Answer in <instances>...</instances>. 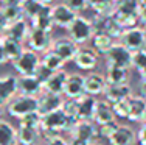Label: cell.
<instances>
[{
    "mask_svg": "<svg viewBox=\"0 0 146 145\" xmlns=\"http://www.w3.org/2000/svg\"><path fill=\"white\" fill-rule=\"evenodd\" d=\"M76 120L78 119L67 117L62 109H58V111L50 112V114L42 117V120H40V133L45 134V137L54 136V134H61L62 131L70 133V130L73 128Z\"/></svg>",
    "mask_w": 146,
    "mask_h": 145,
    "instance_id": "6da1fadb",
    "label": "cell"
},
{
    "mask_svg": "<svg viewBox=\"0 0 146 145\" xmlns=\"http://www.w3.org/2000/svg\"><path fill=\"white\" fill-rule=\"evenodd\" d=\"M68 31V37L73 41L75 44H78L79 47L84 45L92 41L93 34H95V27H93L90 17H86V16H81L78 14L76 19L72 22V25L67 28Z\"/></svg>",
    "mask_w": 146,
    "mask_h": 145,
    "instance_id": "7a4b0ae2",
    "label": "cell"
},
{
    "mask_svg": "<svg viewBox=\"0 0 146 145\" xmlns=\"http://www.w3.org/2000/svg\"><path fill=\"white\" fill-rule=\"evenodd\" d=\"M6 112L14 119H22L31 112H37V97L31 95H14L8 103H6Z\"/></svg>",
    "mask_w": 146,
    "mask_h": 145,
    "instance_id": "3957f363",
    "label": "cell"
},
{
    "mask_svg": "<svg viewBox=\"0 0 146 145\" xmlns=\"http://www.w3.org/2000/svg\"><path fill=\"white\" fill-rule=\"evenodd\" d=\"M112 17L123 28L135 27L138 23L137 2L135 0H117L115 8L112 11Z\"/></svg>",
    "mask_w": 146,
    "mask_h": 145,
    "instance_id": "277c9868",
    "label": "cell"
},
{
    "mask_svg": "<svg viewBox=\"0 0 146 145\" xmlns=\"http://www.w3.org/2000/svg\"><path fill=\"white\" fill-rule=\"evenodd\" d=\"M40 65V56L37 51L31 48H23L20 56L13 61V67L19 75H34L37 67Z\"/></svg>",
    "mask_w": 146,
    "mask_h": 145,
    "instance_id": "5b68a950",
    "label": "cell"
},
{
    "mask_svg": "<svg viewBox=\"0 0 146 145\" xmlns=\"http://www.w3.org/2000/svg\"><path fill=\"white\" fill-rule=\"evenodd\" d=\"M132 51L127 50L120 41H117L112 45L106 56V65L107 67H123V69H132Z\"/></svg>",
    "mask_w": 146,
    "mask_h": 145,
    "instance_id": "8992f818",
    "label": "cell"
},
{
    "mask_svg": "<svg viewBox=\"0 0 146 145\" xmlns=\"http://www.w3.org/2000/svg\"><path fill=\"white\" fill-rule=\"evenodd\" d=\"M120 41L127 50H131L132 53L146 48V33H145V27L135 25V27H129L124 28L123 33L120 36Z\"/></svg>",
    "mask_w": 146,
    "mask_h": 145,
    "instance_id": "52a82bcc",
    "label": "cell"
},
{
    "mask_svg": "<svg viewBox=\"0 0 146 145\" xmlns=\"http://www.w3.org/2000/svg\"><path fill=\"white\" fill-rule=\"evenodd\" d=\"M25 44L28 45V48L37 51V53H45V51L50 50L51 44H53L51 33L45 31V30H40V28H33V27H31Z\"/></svg>",
    "mask_w": 146,
    "mask_h": 145,
    "instance_id": "ba28073f",
    "label": "cell"
},
{
    "mask_svg": "<svg viewBox=\"0 0 146 145\" xmlns=\"http://www.w3.org/2000/svg\"><path fill=\"white\" fill-rule=\"evenodd\" d=\"M78 13H75L73 9H70L64 2L56 3L51 6V19H53V25L58 28H64L67 30L72 25V22L76 19Z\"/></svg>",
    "mask_w": 146,
    "mask_h": 145,
    "instance_id": "9c48e42d",
    "label": "cell"
},
{
    "mask_svg": "<svg viewBox=\"0 0 146 145\" xmlns=\"http://www.w3.org/2000/svg\"><path fill=\"white\" fill-rule=\"evenodd\" d=\"M44 92V84L36 75H19L17 77V94L39 97Z\"/></svg>",
    "mask_w": 146,
    "mask_h": 145,
    "instance_id": "30bf717a",
    "label": "cell"
},
{
    "mask_svg": "<svg viewBox=\"0 0 146 145\" xmlns=\"http://www.w3.org/2000/svg\"><path fill=\"white\" fill-rule=\"evenodd\" d=\"M98 59H100V55L92 47H79L73 63H75V65L78 69H81V70L93 72L98 67Z\"/></svg>",
    "mask_w": 146,
    "mask_h": 145,
    "instance_id": "8fae6325",
    "label": "cell"
},
{
    "mask_svg": "<svg viewBox=\"0 0 146 145\" xmlns=\"http://www.w3.org/2000/svg\"><path fill=\"white\" fill-rule=\"evenodd\" d=\"M62 102H64V95L51 94V92H42L37 97V114L40 117L47 116L50 112H54L58 109H61Z\"/></svg>",
    "mask_w": 146,
    "mask_h": 145,
    "instance_id": "7c38bea8",
    "label": "cell"
},
{
    "mask_svg": "<svg viewBox=\"0 0 146 145\" xmlns=\"http://www.w3.org/2000/svg\"><path fill=\"white\" fill-rule=\"evenodd\" d=\"M50 50H53L56 55H59L65 63H70V61L75 59L76 53L79 50V45L73 42L70 37H58V39H53Z\"/></svg>",
    "mask_w": 146,
    "mask_h": 145,
    "instance_id": "4fadbf2b",
    "label": "cell"
},
{
    "mask_svg": "<svg viewBox=\"0 0 146 145\" xmlns=\"http://www.w3.org/2000/svg\"><path fill=\"white\" fill-rule=\"evenodd\" d=\"M70 136L84 139L92 144L98 137V125L93 120H76L73 128L70 130Z\"/></svg>",
    "mask_w": 146,
    "mask_h": 145,
    "instance_id": "5bb4252c",
    "label": "cell"
},
{
    "mask_svg": "<svg viewBox=\"0 0 146 145\" xmlns=\"http://www.w3.org/2000/svg\"><path fill=\"white\" fill-rule=\"evenodd\" d=\"M84 94H86L84 75H81V74H68L67 81H65V88H64L65 98L78 100L79 97H82Z\"/></svg>",
    "mask_w": 146,
    "mask_h": 145,
    "instance_id": "9a60e30c",
    "label": "cell"
},
{
    "mask_svg": "<svg viewBox=\"0 0 146 145\" xmlns=\"http://www.w3.org/2000/svg\"><path fill=\"white\" fill-rule=\"evenodd\" d=\"M84 88H86V94L89 95H93V97L103 95L107 88L106 77L100 72H90L89 75L84 77Z\"/></svg>",
    "mask_w": 146,
    "mask_h": 145,
    "instance_id": "2e32d148",
    "label": "cell"
},
{
    "mask_svg": "<svg viewBox=\"0 0 146 145\" xmlns=\"http://www.w3.org/2000/svg\"><path fill=\"white\" fill-rule=\"evenodd\" d=\"M67 77H68V72L65 69L53 72L48 77V80L44 83V91L51 92V94H58V95H64V88H65Z\"/></svg>",
    "mask_w": 146,
    "mask_h": 145,
    "instance_id": "e0dca14e",
    "label": "cell"
},
{
    "mask_svg": "<svg viewBox=\"0 0 146 145\" xmlns=\"http://www.w3.org/2000/svg\"><path fill=\"white\" fill-rule=\"evenodd\" d=\"M131 122L145 123L146 120V98L141 95L129 97V119Z\"/></svg>",
    "mask_w": 146,
    "mask_h": 145,
    "instance_id": "ac0fdd59",
    "label": "cell"
},
{
    "mask_svg": "<svg viewBox=\"0 0 146 145\" xmlns=\"http://www.w3.org/2000/svg\"><path fill=\"white\" fill-rule=\"evenodd\" d=\"M103 95H104V100H107L110 105H113L117 102L129 98L132 95V88L129 83H124V84H107Z\"/></svg>",
    "mask_w": 146,
    "mask_h": 145,
    "instance_id": "d6986e66",
    "label": "cell"
},
{
    "mask_svg": "<svg viewBox=\"0 0 146 145\" xmlns=\"http://www.w3.org/2000/svg\"><path fill=\"white\" fill-rule=\"evenodd\" d=\"M110 145H135L137 142V133L127 125H118L115 133L109 137Z\"/></svg>",
    "mask_w": 146,
    "mask_h": 145,
    "instance_id": "ffe728a7",
    "label": "cell"
},
{
    "mask_svg": "<svg viewBox=\"0 0 146 145\" xmlns=\"http://www.w3.org/2000/svg\"><path fill=\"white\" fill-rule=\"evenodd\" d=\"M17 95V77L14 75H2L0 77V103H6Z\"/></svg>",
    "mask_w": 146,
    "mask_h": 145,
    "instance_id": "44dd1931",
    "label": "cell"
},
{
    "mask_svg": "<svg viewBox=\"0 0 146 145\" xmlns=\"http://www.w3.org/2000/svg\"><path fill=\"white\" fill-rule=\"evenodd\" d=\"M30 25L33 28H40L45 31H53L54 25H53V19H51V5H45L36 16H33L28 20Z\"/></svg>",
    "mask_w": 146,
    "mask_h": 145,
    "instance_id": "7402d4cb",
    "label": "cell"
},
{
    "mask_svg": "<svg viewBox=\"0 0 146 145\" xmlns=\"http://www.w3.org/2000/svg\"><path fill=\"white\" fill-rule=\"evenodd\" d=\"M92 120L96 125H104V123L113 122V120H115V114H113L112 105H110L107 100H98Z\"/></svg>",
    "mask_w": 146,
    "mask_h": 145,
    "instance_id": "603a6c76",
    "label": "cell"
},
{
    "mask_svg": "<svg viewBox=\"0 0 146 145\" xmlns=\"http://www.w3.org/2000/svg\"><path fill=\"white\" fill-rule=\"evenodd\" d=\"M30 30H31V25H30L28 19L23 17V19L17 20V22L11 23V25H8L5 34H6V36H9V37H13V39H16V41H19V42L25 44Z\"/></svg>",
    "mask_w": 146,
    "mask_h": 145,
    "instance_id": "cb8c5ba5",
    "label": "cell"
},
{
    "mask_svg": "<svg viewBox=\"0 0 146 145\" xmlns=\"http://www.w3.org/2000/svg\"><path fill=\"white\" fill-rule=\"evenodd\" d=\"M96 102H98V98L89 94H84L82 97H79L78 98V120H92Z\"/></svg>",
    "mask_w": 146,
    "mask_h": 145,
    "instance_id": "d4e9b609",
    "label": "cell"
},
{
    "mask_svg": "<svg viewBox=\"0 0 146 145\" xmlns=\"http://www.w3.org/2000/svg\"><path fill=\"white\" fill-rule=\"evenodd\" d=\"M40 134H42L40 128H34V126L19 123V128H17V144L19 145H37Z\"/></svg>",
    "mask_w": 146,
    "mask_h": 145,
    "instance_id": "484cf974",
    "label": "cell"
},
{
    "mask_svg": "<svg viewBox=\"0 0 146 145\" xmlns=\"http://www.w3.org/2000/svg\"><path fill=\"white\" fill-rule=\"evenodd\" d=\"M90 42H92V48L98 55H106L117 41L113 39L110 34H107L104 31H95V34H93V37H92Z\"/></svg>",
    "mask_w": 146,
    "mask_h": 145,
    "instance_id": "4316f807",
    "label": "cell"
},
{
    "mask_svg": "<svg viewBox=\"0 0 146 145\" xmlns=\"http://www.w3.org/2000/svg\"><path fill=\"white\" fill-rule=\"evenodd\" d=\"M2 45H3V50H5L8 63H13L14 59H17V58L20 56V53L23 51V48H25L22 42H19V41L13 39V37L6 36V34L2 36Z\"/></svg>",
    "mask_w": 146,
    "mask_h": 145,
    "instance_id": "83f0119b",
    "label": "cell"
},
{
    "mask_svg": "<svg viewBox=\"0 0 146 145\" xmlns=\"http://www.w3.org/2000/svg\"><path fill=\"white\" fill-rule=\"evenodd\" d=\"M17 128L8 120L0 119V145H16Z\"/></svg>",
    "mask_w": 146,
    "mask_h": 145,
    "instance_id": "f1b7e54d",
    "label": "cell"
},
{
    "mask_svg": "<svg viewBox=\"0 0 146 145\" xmlns=\"http://www.w3.org/2000/svg\"><path fill=\"white\" fill-rule=\"evenodd\" d=\"M106 81L107 84H124L129 83V69L123 67H106Z\"/></svg>",
    "mask_w": 146,
    "mask_h": 145,
    "instance_id": "f546056e",
    "label": "cell"
},
{
    "mask_svg": "<svg viewBox=\"0 0 146 145\" xmlns=\"http://www.w3.org/2000/svg\"><path fill=\"white\" fill-rule=\"evenodd\" d=\"M40 64L45 65V67L51 72H58V70H61V69H64L65 61L62 59L59 55L54 53L53 50H48V51H45V53H42V56H40Z\"/></svg>",
    "mask_w": 146,
    "mask_h": 145,
    "instance_id": "4dcf8cb0",
    "label": "cell"
},
{
    "mask_svg": "<svg viewBox=\"0 0 146 145\" xmlns=\"http://www.w3.org/2000/svg\"><path fill=\"white\" fill-rule=\"evenodd\" d=\"M115 2L117 0H87L89 8L100 16H112Z\"/></svg>",
    "mask_w": 146,
    "mask_h": 145,
    "instance_id": "1f68e13d",
    "label": "cell"
},
{
    "mask_svg": "<svg viewBox=\"0 0 146 145\" xmlns=\"http://www.w3.org/2000/svg\"><path fill=\"white\" fill-rule=\"evenodd\" d=\"M2 11H3V16H5L8 25L17 22V20L23 19V11H22V6L20 5H11V3H3L2 6Z\"/></svg>",
    "mask_w": 146,
    "mask_h": 145,
    "instance_id": "d6a6232c",
    "label": "cell"
},
{
    "mask_svg": "<svg viewBox=\"0 0 146 145\" xmlns=\"http://www.w3.org/2000/svg\"><path fill=\"white\" fill-rule=\"evenodd\" d=\"M132 67L138 72L140 78H146V48H141L132 55Z\"/></svg>",
    "mask_w": 146,
    "mask_h": 145,
    "instance_id": "836d02e7",
    "label": "cell"
},
{
    "mask_svg": "<svg viewBox=\"0 0 146 145\" xmlns=\"http://www.w3.org/2000/svg\"><path fill=\"white\" fill-rule=\"evenodd\" d=\"M20 6H22V11H23V16H25V19L30 20L31 17L36 16L45 5H44L42 2H39V0H22Z\"/></svg>",
    "mask_w": 146,
    "mask_h": 145,
    "instance_id": "e575fe53",
    "label": "cell"
},
{
    "mask_svg": "<svg viewBox=\"0 0 146 145\" xmlns=\"http://www.w3.org/2000/svg\"><path fill=\"white\" fill-rule=\"evenodd\" d=\"M61 109L64 111V114L70 119H78V100L73 98H64Z\"/></svg>",
    "mask_w": 146,
    "mask_h": 145,
    "instance_id": "d590c367",
    "label": "cell"
},
{
    "mask_svg": "<svg viewBox=\"0 0 146 145\" xmlns=\"http://www.w3.org/2000/svg\"><path fill=\"white\" fill-rule=\"evenodd\" d=\"M112 109H113L115 117H120V119H129V98L113 103Z\"/></svg>",
    "mask_w": 146,
    "mask_h": 145,
    "instance_id": "8d00e7d4",
    "label": "cell"
},
{
    "mask_svg": "<svg viewBox=\"0 0 146 145\" xmlns=\"http://www.w3.org/2000/svg\"><path fill=\"white\" fill-rule=\"evenodd\" d=\"M118 125H120V123H117L115 120H113V122H109V123H104V125H98V136L104 137V139H109V137L115 133Z\"/></svg>",
    "mask_w": 146,
    "mask_h": 145,
    "instance_id": "74e56055",
    "label": "cell"
},
{
    "mask_svg": "<svg viewBox=\"0 0 146 145\" xmlns=\"http://www.w3.org/2000/svg\"><path fill=\"white\" fill-rule=\"evenodd\" d=\"M40 120H42V117L37 112H31L28 116L22 117V119H20V123H22V125H28V126H34V128H40Z\"/></svg>",
    "mask_w": 146,
    "mask_h": 145,
    "instance_id": "f35d334b",
    "label": "cell"
},
{
    "mask_svg": "<svg viewBox=\"0 0 146 145\" xmlns=\"http://www.w3.org/2000/svg\"><path fill=\"white\" fill-rule=\"evenodd\" d=\"M64 3L68 6L70 9H73L75 13H82L84 9L89 8V3L87 0H64Z\"/></svg>",
    "mask_w": 146,
    "mask_h": 145,
    "instance_id": "ab89813d",
    "label": "cell"
},
{
    "mask_svg": "<svg viewBox=\"0 0 146 145\" xmlns=\"http://www.w3.org/2000/svg\"><path fill=\"white\" fill-rule=\"evenodd\" d=\"M44 145H68V140L65 137H62L61 134H54V136L47 137Z\"/></svg>",
    "mask_w": 146,
    "mask_h": 145,
    "instance_id": "60d3db41",
    "label": "cell"
},
{
    "mask_svg": "<svg viewBox=\"0 0 146 145\" xmlns=\"http://www.w3.org/2000/svg\"><path fill=\"white\" fill-rule=\"evenodd\" d=\"M51 74H53V72H51V70H48V69L45 67V65L40 64L39 67H37V70H36V74H34V75H36V77L39 78L40 81H42V84H44V83L48 80V77H50Z\"/></svg>",
    "mask_w": 146,
    "mask_h": 145,
    "instance_id": "b9f144b4",
    "label": "cell"
},
{
    "mask_svg": "<svg viewBox=\"0 0 146 145\" xmlns=\"http://www.w3.org/2000/svg\"><path fill=\"white\" fill-rule=\"evenodd\" d=\"M137 16L138 23H141V27H146V5H137Z\"/></svg>",
    "mask_w": 146,
    "mask_h": 145,
    "instance_id": "7bdbcfd3",
    "label": "cell"
},
{
    "mask_svg": "<svg viewBox=\"0 0 146 145\" xmlns=\"http://www.w3.org/2000/svg\"><path fill=\"white\" fill-rule=\"evenodd\" d=\"M137 142L138 145H146V122L141 123L140 130L137 131Z\"/></svg>",
    "mask_w": 146,
    "mask_h": 145,
    "instance_id": "ee69618b",
    "label": "cell"
},
{
    "mask_svg": "<svg viewBox=\"0 0 146 145\" xmlns=\"http://www.w3.org/2000/svg\"><path fill=\"white\" fill-rule=\"evenodd\" d=\"M6 28H8V22H6L5 16H3V11H2V8H0V37L5 34Z\"/></svg>",
    "mask_w": 146,
    "mask_h": 145,
    "instance_id": "f6af8a7d",
    "label": "cell"
},
{
    "mask_svg": "<svg viewBox=\"0 0 146 145\" xmlns=\"http://www.w3.org/2000/svg\"><path fill=\"white\" fill-rule=\"evenodd\" d=\"M68 145H90V142L84 139H79V137H75V136H70V140H68Z\"/></svg>",
    "mask_w": 146,
    "mask_h": 145,
    "instance_id": "bcb514c9",
    "label": "cell"
},
{
    "mask_svg": "<svg viewBox=\"0 0 146 145\" xmlns=\"http://www.w3.org/2000/svg\"><path fill=\"white\" fill-rule=\"evenodd\" d=\"M6 63H8V59H6L5 50H3V45H2V37H0V65H3Z\"/></svg>",
    "mask_w": 146,
    "mask_h": 145,
    "instance_id": "7dc6e473",
    "label": "cell"
},
{
    "mask_svg": "<svg viewBox=\"0 0 146 145\" xmlns=\"http://www.w3.org/2000/svg\"><path fill=\"white\" fill-rule=\"evenodd\" d=\"M140 95L146 98V78H141L140 81Z\"/></svg>",
    "mask_w": 146,
    "mask_h": 145,
    "instance_id": "c3c4849f",
    "label": "cell"
},
{
    "mask_svg": "<svg viewBox=\"0 0 146 145\" xmlns=\"http://www.w3.org/2000/svg\"><path fill=\"white\" fill-rule=\"evenodd\" d=\"M5 111H6V109H5V105H2V103H0V119L3 117V114H5Z\"/></svg>",
    "mask_w": 146,
    "mask_h": 145,
    "instance_id": "681fc988",
    "label": "cell"
},
{
    "mask_svg": "<svg viewBox=\"0 0 146 145\" xmlns=\"http://www.w3.org/2000/svg\"><path fill=\"white\" fill-rule=\"evenodd\" d=\"M39 2H42L44 5H51L53 2H56V0H39Z\"/></svg>",
    "mask_w": 146,
    "mask_h": 145,
    "instance_id": "f907efd6",
    "label": "cell"
},
{
    "mask_svg": "<svg viewBox=\"0 0 146 145\" xmlns=\"http://www.w3.org/2000/svg\"><path fill=\"white\" fill-rule=\"evenodd\" d=\"M137 5H146V0H135Z\"/></svg>",
    "mask_w": 146,
    "mask_h": 145,
    "instance_id": "816d5d0a",
    "label": "cell"
},
{
    "mask_svg": "<svg viewBox=\"0 0 146 145\" xmlns=\"http://www.w3.org/2000/svg\"><path fill=\"white\" fill-rule=\"evenodd\" d=\"M90 145H104V144H103V142H98V140H95V142H92Z\"/></svg>",
    "mask_w": 146,
    "mask_h": 145,
    "instance_id": "f5cc1de1",
    "label": "cell"
},
{
    "mask_svg": "<svg viewBox=\"0 0 146 145\" xmlns=\"http://www.w3.org/2000/svg\"><path fill=\"white\" fill-rule=\"evenodd\" d=\"M0 2H2V3H5V2H6V0H0Z\"/></svg>",
    "mask_w": 146,
    "mask_h": 145,
    "instance_id": "db71d44e",
    "label": "cell"
},
{
    "mask_svg": "<svg viewBox=\"0 0 146 145\" xmlns=\"http://www.w3.org/2000/svg\"><path fill=\"white\" fill-rule=\"evenodd\" d=\"M145 33H146V27H145Z\"/></svg>",
    "mask_w": 146,
    "mask_h": 145,
    "instance_id": "11a10c76",
    "label": "cell"
},
{
    "mask_svg": "<svg viewBox=\"0 0 146 145\" xmlns=\"http://www.w3.org/2000/svg\"><path fill=\"white\" fill-rule=\"evenodd\" d=\"M16 145H19V144H16Z\"/></svg>",
    "mask_w": 146,
    "mask_h": 145,
    "instance_id": "9f6ffc18",
    "label": "cell"
},
{
    "mask_svg": "<svg viewBox=\"0 0 146 145\" xmlns=\"http://www.w3.org/2000/svg\"><path fill=\"white\" fill-rule=\"evenodd\" d=\"M145 122H146V120H145Z\"/></svg>",
    "mask_w": 146,
    "mask_h": 145,
    "instance_id": "6f0895ef",
    "label": "cell"
}]
</instances>
